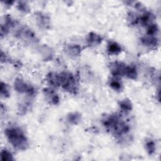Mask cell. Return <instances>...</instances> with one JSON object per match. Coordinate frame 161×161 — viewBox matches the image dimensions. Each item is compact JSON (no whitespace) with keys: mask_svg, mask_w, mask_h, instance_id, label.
<instances>
[{"mask_svg":"<svg viewBox=\"0 0 161 161\" xmlns=\"http://www.w3.org/2000/svg\"><path fill=\"white\" fill-rule=\"evenodd\" d=\"M8 60V58L7 57V55H6V54L3 52L1 51V62H6Z\"/></svg>","mask_w":161,"mask_h":161,"instance_id":"484cf974","label":"cell"},{"mask_svg":"<svg viewBox=\"0 0 161 161\" xmlns=\"http://www.w3.org/2000/svg\"><path fill=\"white\" fill-rule=\"evenodd\" d=\"M58 75L60 86L69 93L76 94L78 91V85L74 75L67 71H63Z\"/></svg>","mask_w":161,"mask_h":161,"instance_id":"3957f363","label":"cell"},{"mask_svg":"<svg viewBox=\"0 0 161 161\" xmlns=\"http://www.w3.org/2000/svg\"><path fill=\"white\" fill-rule=\"evenodd\" d=\"M0 92H1V96L2 97H8L10 96V89H9V86L3 82H1Z\"/></svg>","mask_w":161,"mask_h":161,"instance_id":"44dd1931","label":"cell"},{"mask_svg":"<svg viewBox=\"0 0 161 161\" xmlns=\"http://www.w3.org/2000/svg\"><path fill=\"white\" fill-rule=\"evenodd\" d=\"M119 106L120 109L125 112H129L132 109L133 105L131 101L128 99H124L119 102Z\"/></svg>","mask_w":161,"mask_h":161,"instance_id":"e0dca14e","label":"cell"},{"mask_svg":"<svg viewBox=\"0 0 161 161\" xmlns=\"http://www.w3.org/2000/svg\"><path fill=\"white\" fill-rule=\"evenodd\" d=\"M141 42L143 45L149 47H155L158 45V40L155 36L146 35L141 38Z\"/></svg>","mask_w":161,"mask_h":161,"instance_id":"8fae6325","label":"cell"},{"mask_svg":"<svg viewBox=\"0 0 161 161\" xmlns=\"http://www.w3.org/2000/svg\"><path fill=\"white\" fill-rule=\"evenodd\" d=\"M121 46L115 42H109L108 43L107 51L109 54L111 55H118L121 52Z\"/></svg>","mask_w":161,"mask_h":161,"instance_id":"5bb4252c","label":"cell"},{"mask_svg":"<svg viewBox=\"0 0 161 161\" xmlns=\"http://www.w3.org/2000/svg\"><path fill=\"white\" fill-rule=\"evenodd\" d=\"M138 75L136 68L134 65H126L125 76L131 79H136Z\"/></svg>","mask_w":161,"mask_h":161,"instance_id":"9a60e30c","label":"cell"},{"mask_svg":"<svg viewBox=\"0 0 161 161\" xmlns=\"http://www.w3.org/2000/svg\"><path fill=\"white\" fill-rule=\"evenodd\" d=\"M126 65L121 62H114L110 64V70L113 77H118L125 76Z\"/></svg>","mask_w":161,"mask_h":161,"instance_id":"8992f818","label":"cell"},{"mask_svg":"<svg viewBox=\"0 0 161 161\" xmlns=\"http://www.w3.org/2000/svg\"><path fill=\"white\" fill-rule=\"evenodd\" d=\"M35 19L38 26L43 29H48L50 27V18L45 13L37 12L35 14Z\"/></svg>","mask_w":161,"mask_h":161,"instance_id":"52a82bcc","label":"cell"},{"mask_svg":"<svg viewBox=\"0 0 161 161\" xmlns=\"http://www.w3.org/2000/svg\"><path fill=\"white\" fill-rule=\"evenodd\" d=\"M109 86L116 91H120L123 89V84L121 82L117 79V77H114L109 80Z\"/></svg>","mask_w":161,"mask_h":161,"instance_id":"ac0fdd59","label":"cell"},{"mask_svg":"<svg viewBox=\"0 0 161 161\" xmlns=\"http://www.w3.org/2000/svg\"><path fill=\"white\" fill-rule=\"evenodd\" d=\"M145 145L146 151L150 155H152L155 153L156 150V147H155V143L154 141H153L152 140H147L146 141Z\"/></svg>","mask_w":161,"mask_h":161,"instance_id":"ffe728a7","label":"cell"},{"mask_svg":"<svg viewBox=\"0 0 161 161\" xmlns=\"http://www.w3.org/2000/svg\"><path fill=\"white\" fill-rule=\"evenodd\" d=\"M1 159L3 161H10L14 160L11 153L6 149H4L1 151Z\"/></svg>","mask_w":161,"mask_h":161,"instance_id":"7402d4cb","label":"cell"},{"mask_svg":"<svg viewBox=\"0 0 161 161\" xmlns=\"http://www.w3.org/2000/svg\"><path fill=\"white\" fill-rule=\"evenodd\" d=\"M17 8L19 11L24 13H28L30 11V8L29 5L24 1H19L18 3Z\"/></svg>","mask_w":161,"mask_h":161,"instance_id":"603a6c76","label":"cell"},{"mask_svg":"<svg viewBox=\"0 0 161 161\" xmlns=\"http://www.w3.org/2000/svg\"><path fill=\"white\" fill-rule=\"evenodd\" d=\"M65 52L71 57H77L81 53L82 48L79 45L69 44L65 45Z\"/></svg>","mask_w":161,"mask_h":161,"instance_id":"30bf717a","label":"cell"},{"mask_svg":"<svg viewBox=\"0 0 161 161\" xmlns=\"http://www.w3.org/2000/svg\"><path fill=\"white\" fill-rule=\"evenodd\" d=\"M102 122L108 131L119 137L126 135L130 131L129 125L116 114L104 116Z\"/></svg>","mask_w":161,"mask_h":161,"instance_id":"6da1fadb","label":"cell"},{"mask_svg":"<svg viewBox=\"0 0 161 161\" xmlns=\"http://www.w3.org/2000/svg\"><path fill=\"white\" fill-rule=\"evenodd\" d=\"M4 4H6V6H11V4H13V3H14V1H5V2H4Z\"/></svg>","mask_w":161,"mask_h":161,"instance_id":"4316f807","label":"cell"},{"mask_svg":"<svg viewBox=\"0 0 161 161\" xmlns=\"http://www.w3.org/2000/svg\"><path fill=\"white\" fill-rule=\"evenodd\" d=\"M103 41V38L101 35L95 33L91 32L89 33L87 38V42L89 45L94 46L100 44Z\"/></svg>","mask_w":161,"mask_h":161,"instance_id":"4fadbf2b","label":"cell"},{"mask_svg":"<svg viewBox=\"0 0 161 161\" xmlns=\"http://www.w3.org/2000/svg\"><path fill=\"white\" fill-rule=\"evenodd\" d=\"M154 14L150 11L144 12L140 16H139V23L143 26H148L152 24V21L154 19Z\"/></svg>","mask_w":161,"mask_h":161,"instance_id":"9c48e42d","label":"cell"},{"mask_svg":"<svg viewBox=\"0 0 161 161\" xmlns=\"http://www.w3.org/2000/svg\"><path fill=\"white\" fill-rule=\"evenodd\" d=\"M43 93L47 99L52 104L57 105L60 102V97L51 88H45Z\"/></svg>","mask_w":161,"mask_h":161,"instance_id":"ba28073f","label":"cell"},{"mask_svg":"<svg viewBox=\"0 0 161 161\" xmlns=\"http://www.w3.org/2000/svg\"><path fill=\"white\" fill-rule=\"evenodd\" d=\"M158 31V27L157 24H151L148 26L147 35L150 36H155Z\"/></svg>","mask_w":161,"mask_h":161,"instance_id":"d4e9b609","label":"cell"},{"mask_svg":"<svg viewBox=\"0 0 161 161\" xmlns=\"http://www.w3.org/2000/svg\"><path fill=\"white\" fill-rule=\"evenodd\" d=\"M128 15V20L131 25H136L139 23V16L136 14L131 12Z\"/></svg>","mask_w":161,"mask_h":161,"instance_id":"cb8c5ba5","label":"cell"},{"mask_svg":"<svg viewBox=\"0 0 161 161\" xmlns=\"http://www.w3.org/2000/svg\"><path fill=\"white\" fill-rule=\"evenodd\" d=\"M15 35L17 38L25 41L30 42L36 41L35 34L31 29L26 27L20 28L18 30L16 31Z\"/></svg>","mask_w":161,"mask_h":161,"instance_id":"5b68a950","label":"cell"},{"mask_svg":"<svg viewBox=\"0 0 161 161\" xmlns=\"http://www.w3.org/2000/svg\"><path fill=\"white\" fill-rule=\"evenodd\" d=\"M41 52H42V56L44 57L45 60L52 59L53 57V53H52V50L47 45L42 46L41 48Z\"/></svg>","mask_w":161,"mask_h":161,"instance_id":"d6986e66","label":"cell"},{"mask_svg":"<svg viewBox=\"0 0 161 161\" xmlns=\"http://www.w3.org/2000/svg\"><path fill=\"white\" fill-rule=\"evenodd\" d=\"M4 134L10 144L16 149L25 150L28 147V139L23 131L18 126H9L4 130Z\"/></svg>","mask_w":161,"mask_h":161,"instance_id":"7a4b0ae2","label":"cell"},{"mask_svg":"<svg viewBox=\"0 0 161 161\" xmlns=\"http://www.w3.org/2000/svg\"><path fill=\"white\" fill-rule=\"evenodd\" d=\"M46 80L48 84L54 87L60 86V79L58 74L55 72H49L46 77Z\"/></svg>","mask_w":161,"mask_h":161,"instance_id":"7c38bea8","label":"cell"},{"mask_svg":"<svg viewBox=\"0 0 161 161\" xmlns=\"http://www.w3.org/2000/svg\"><path fill=\"white\" fill-rule=\"evenodd\" d=\"M14 89L19 93L26 94L30 96H32L35 94V89L33 86L26 83L25 80L20 78L15 79L14 82Z\"/></svg>","mask_w":161,"mask_h":161,"instance_id":"277c9868","label":"cell"},{"mask_svg":"<svg viewBox=\"0 0 161 161\" xmlns=\"http://www.w3.org/2000/svg\"><path fill=\"white\" fill-rule=\"evenodd\" d=\"M67 121L72 125H77L81 120V114L78 112L70 113L67 115Z\"/></svg>","mask_w":161,"mask_h":161,"instance_id":"2e32d148","label":"cell"}]
</instances>
